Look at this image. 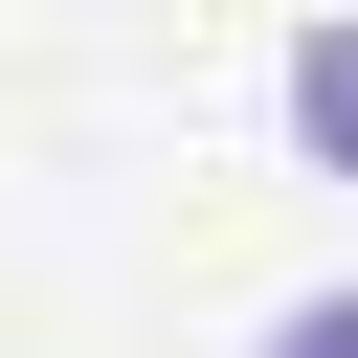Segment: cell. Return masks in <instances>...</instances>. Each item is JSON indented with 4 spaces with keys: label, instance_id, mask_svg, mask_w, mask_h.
<instances>
[{
    "label": "cell",
    "instance_id": "obj_2",
    "mask_svg": "<svg viewBox=\"0 0 358 358\" xmlns=\"http://www.w3.org/2000/svg\"><path fill=\"white\" fill-rule=\"evenodd\" d=\"M268 358H358V291H291V313H268Z\"/></svg>",
    "mask_w": 358,
    "mask_h": 358
},
{
    "label": "cell",
    "instance_id": "obj_1",
    "mask_svg": "<svg viewBox=\"0 0 358 358\" xmlns=\"http://www.w3.org/2000/svg\"><path fill=\"white\" fill-rule=\"evenodd\" d=\"M291 134H313V179H358V22L291 45Z\"/></svg>",
    "mask_w": 358,
    "mask_h": 358
}]
</instances>
